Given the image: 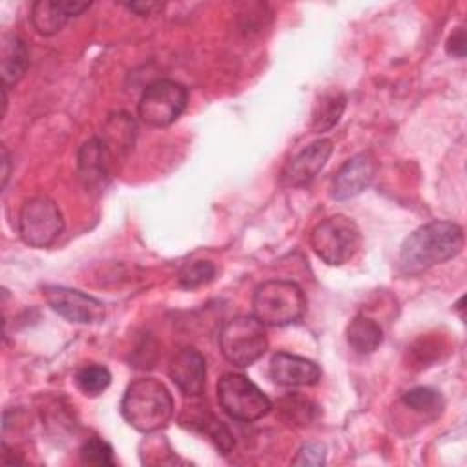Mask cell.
Segmentation results:
<instances>
[{
  "label": "cell",
  "instance_id": "obj_25",
  "mask_svg": "<svg viewBox=\"0 0 467 467\" xmlns=\"http://www.w3.org/2000/svg\"><path fill=\"white\" fill-rule=\"evenodd\" d=\"M292 463L294 465H312V467L323 465L325 463V447L321 443H306L297 451Z\"/></svg>",
  "mask_w": 467,
  "mask_h": 467
},
{
  "label": "cell",
  "instance_id": "obj_16",
  "mask_svg": "<svg viewBox=\"0 0 467 467\" xmlns=\"http://www.w3.org/2000/svg\"><path fill=\"white\" fill-rule=\"evenodd\" d=\"M29 66L26 42L16 35H7L2 40V80L4 88L16 84Z\"/></svg>",
  "mask_w": 467,
  "mask_h": 467
},
{
  "label": "cell",
  "instance_id": "obj_14",
  "mask_svg": "<svg viewBox=\"0 0 467 467\" xmlns=\"http://www.w3.org/2000/svg\"><path fill=\"white\" fill-rule=\"evenodd\" d=\"M89 5L91 2L80 0H38L31 7V24L40 35L51 36L58 33L69 18L89 9Z\"/></svg>",
  "mask_w": 467,
  "mask_h": 467
},
{
  "label": "cell",
  "instance_id": "obj_6",
  "mask_svg": "<svg viewBox=\"0 0 467 467\" xmlns=\"http://www.w3.org/2000/svg\"><path fill=\"white\" fill-rule=\"evenodd\" d=\"M217 400L221 409L237 421H255L272 409L266 394L237 372L221 376L217 381Z\"/></svg>",
  "mask_w": 467,
  "mask_h": 467
},
{
  "label": "cell",
  "instance_id": "obj_23",
  "mask_svg": "<svg viewBox=\"0 0 467 467\" xmlns=\"http://www.w3.org/2000/svg\"><path fill=\"white\" fill-rule=\"evenodd\" d=\"M401 401L405 407L416 410V412H438L443 407L441 394L431 387H416L403 394Z\"/></svg>",
  "mask_w": 467,
  "mask_h": 467
},
{
  "label": "cell",
  "instance_id": "obj_15",
  "mask_svg": "<svg viewBox=\"0 0 467 467\" xmlns=\"http://www.w3.org/2000/svg\"><path fill=\"white\" fill-rule=\"evenodd\" d=\"M113 153L102 139H89L78 150V173L86 188L102 186L108 182L111 173Z\"/></svg>",
  "mask_w": 467,
  "mask_h": 467
},
{
  "label": "cell",
  "instance_id": "obj_18",
  "mask_svg": "<svg viewBox=\"0 0 467 467\" xmlns=\"http://www.w3.org/2000/svg\"><path fill=\"white\" fill-rule=\"evenodd\" d=\"M182 425H188L192 429H197L201 432H204L212 441L213 445L221 451V454H228L232 449H234V436L232 432L228 431V427L217 420L210 410H199L197 414L190 416L188 420H181Z\"/></svg>",
  "mask_w": 467,
  "mask_h": 467
},
{
  "label": "cell",
  "instance_id": "obj_10",
  "mask_svg": "<svg viewBox=\"0 0 467 467\" xmlns=\"http://www.w3.org/2000/svg\"><path fill=\"white\" fill-rule=\"evenodd\" d=\"M332 153V142L328 139H319L310 146L296 153L281 170L279 182L285 188H299L308 184L327 164Z\"/></svg>",
  "mask_w": 467,
  "mask_h": 467
},
{
  "label": "cell",
  "instance_id": "obj_27",
  "mask_svg": "<svg viewBox=\"0 0 467 467\" xmlns=\"http://www.w3.org/2000/svg\"><path fill=\"white\" fill-rule=\"evenodd\" d=\"M126 7L131 9V11H135V13L140 15V16H148V15H151L153 11L161 9L162 4H157V2H131V4H126Z\"/></svg>",
  "mask_w": 467,
  "mask_h": 467
},
{
  "label": "cell",
  "instance_id": "obj_1",
  "mask_svg": "<svg viewBox=\"0 0 467 467\" xmlns=\"http://www.w3.org/2000/svg\"><path fill=\"white\" fill-rule=\"evenodd\" d=\"M463 248V230L451 221H432L416 228L401 244L398 266L405 275H418L456 257Z\"/></svg>",
  "mask_w": 467,
  "mask_h": 467
},
{
  "label": "cell",
  "instance_id": "obj_22",
  "mask_svg": "<svg viewBox=\"0 0 467 467\" xmlns=\"http://www.w3.org/2000/svg\"><path fill=\"white\" fill-rule=\"evenodd\" d=\"M215 265L212 261H192L186 263L179 274H177V283L182 288H199L206 283H210L215 277Z\"/></svg>",
  "mask_w": 467,
  "mask_h": 467
},
{
  "label": "cell",
  "instance_id": "obj_4",
  "mask_svg": "<svg viewBox=\"0 0 467 467\" xmlns=\"http://www.w3.org/2000/svg\"><path fill=\"white\" fill-rule=\"evenodd\" d=\"M219 347L228 363L250 367L268 348L265 325L255 316H235L219 332Z\"/></svg>",
  "mask_w": 467,
  "mask_h": 467
},
{
  "label": "cell",
  "instance_id": "obj_21",
  "mask_svg": "<svg viewBox=\"0 0 467 467\" xmlns=\"http://www.w3.org/2000/svg\"><path fill=\"white\" fill-rule=\"evenodd\" d=\"M316 405L299 396V394H288L279 400V412L281 418L290 425H306L316 416Z\"/></svg>",
  "mask_w": 467,
  "mask_h": 467
},
{
  "label": "cell",
  "instance_id": "obj_19",
  "mask_svg": "<svg viewBox=\"0 0 467 467\" xmlns=\"http://www.w3.org/2000/svg\"><path fill=\"white\" fill-rule=\"evenodd\" d=\"M345 106H347V97L339 91L321 95V99L316 102L312 111V130L319 133L330 130L339 120Z\"/></svg>",
  "mask_w": 467,
  "mask_h": 467
},
{
  "label": "cell",
  "instance_id": "obj_2",
  "mask_svg": "<svg viewBox=\"0 0 467 467\" xmlns=\"http://www.w3.org/2000/svg\"><path fill=\"white\" fill-rule=\"evenodd\" d=\"M122 418L140 432L162 429L173 416V400L164 383L140 378L128 385L120 401Z\"/></svg>",
  "mask_w": 467,
  "mask_h": 467
},
{
  "label": "cell",
  "instance_id": "obj_5",
  "mask_svg": "<svg viewBox=\"0 0 467 467\" xmlns=\"http://www.w3.org/2000/svg\"><path fill=\"white\" fill-rule=\"evenodd\" d=\"M359 228L345 215H332L323 219L310 234V246L314 254L330 266H339L354 257L359 248Z\"/></svg>",
  "mask_w": 467,
  "mask_h": 467
},
{
  "label": "cell",
  "instance_id": "obj_20",
  "mask_svg": "<svg viewBox=\"0 0 467 467\" xmlns=\"http://www.w3.org/2000/svg\"><path fill=\"white\" fill-rule=\"evenodd\" d=\"M75 383L80 392L86 396H99L102 394L109 383H111V374L104 365H84L77 370L75 374Z\"/></svg>",
  "mask_w": 467,
  "mask_h": 467
},
{
  "label": "cell",
  "instance_id": "obj_26",
  "mask_svg": "<svg viewBox=\"0 0 467 467\" xmlns=\"http://www.w3.org/2000/svg\"><path fill=\"white\" fill-rule=\"evenodd\" d=\"M445 49L449 55L456 57V58H463L465 57V51H467V36H465V27L460 26L456 27L451 36L447 38V44H445Z\"/></svg>",
  "mask_w": 467,
  "mask_h": 467
},
{
  "label": "cell",
  "instance_id": "obj_8",
  "mask_svg": "<svg viewBox=\"0 0 467 467\" xmlns=\"http://www.w3.org/2000/svg\"><path fill=\"white\" fill-rule=\"evenodd\" d=\"M188 91L175 80H155L151 82L139 99V117L155 128L170 126L186 109Z\"/></svg>",
  "mask_w": 467,
  "mask_h": 467
},
{
  "label": "cell",
  "instance_id": "obj_7",
  "mask_svg": "<svg viewBox=\"0 0 467 467\" xmlns=\"http://www.w3.org/2000/svg\"><path fill=\"white\" fill-rule=\"evenodd\" d=\"M64 230V217L58 204L46 197L27 199L18 213L20 239L33 248H46L57 241Z\"/></svg>",
  "mask_w": 467,
  "mask_h": 467
},
{
  "label": "cell",
  "instance_id": "obj_9",
  "mask_svg": "<svg viewBox=\"0 0 467 467\" xmlns=\"http://www.w3.org/2000/svg\"><path fill=\"white\" fill-rule=\"evenodd\" d=\"M44 297L58 316L71 323L93 325L100 323L106 316L102 301L75 288L49 285L44 286Z\"/></svg>",
  "mask_w": 467,
  "mask_h": 467
},
{
  "label": "cell",
  "instance_id": "obj_3",
  "mask_svg": "<svg viewBox=\"0 0 467 467\" xmlns=\"http://www.w3.org/2000/svg\"><path fill=\"white\" fill-rule=\"evenodd\" d=\"M254 316L268 327H285L303 317L306 297L303 290L285 279H272L259 285L252 297Z\"/></svg>",
  "mask_w": 467,
  "mask_h": 467
},
{
  "label": "cell",
  "instance_id": "obj_28",
  "mask_svg": "<svg viewBox=\"0 0 467 467\" xmlns=\"http://www.w3.org/2000/svg\"><path fill=\"white\" fill-rule=\"evenodd\" d=\"M2 188H5L7 184V179H9V166H11V161H9V153L5 148H2Z\"/></svg>",
  "mask_w": 467,
  "mask_h": 467
},
{
  "label": "cell",
  "instance_id": "obj_13",
  "mask_svg": "<svg viewBox=\"0 0 467 467\" xmlns=\"http://www.w3.org/2000/svg\"><path fill=\"white\" fill-rule=\"evenodd\" d=\"M268 374L272 381L283 387H308L321 379V368L317 363L290 352L274 354Z\"/></svg>",
  "mask_w": 467,
  "mask_h": 467
},
{
  "label": "cell",
  "instance_id": "obj_12",
  "mask_svg": "<svg viewBox=\"0 0 467 467\" xmlns=\"http://www.w3.org/2000/svg\"><path fill=\"white\" fill-rule=\"evenodd\" d=\"M168 376L184 396H201L206 385V361L193 347H184L170 359Z\"/></svg>",
  "mask_w": 467,
  "mask_h": 467
},
{
  "label": "cell",
  "instance_id": "obj_11",
  "mask_svg": "<svg viewBox=\"0 0 467 467\" xmlns=\"http://www.w3.org/2000/svg\"><path fill=\"white\" fill-rule=\"evenodd\" d=\"M378 164L370 151H361L336 171L332 179V197L336 201H347L365 192L374 181Z\"/></svg>",
  "mask_w": 467,
  "mask_h": 467
},
{
  "label": "cell",
  "instance_id": "obj_17",
  "mask_svg": "<svg viewBox=\"0 0 467 467\" xmlns=\"http://www.w3.org/2000/svg\"><path fill=\"white\" fill-rule=\"evenodd\" d=\"M383 341L379 323L367 316H356L347 327V343L356 354H372Z\"/></svg>",
  "mask_w": 467,
  "mask_h": 467
},
{
  "label": "cell",
  "instance_id": "obj_24",
  "mask_svg": "<svg viewBox=\"0 0 467 467\" xmlns=\"http://www.w3.org/2000/svg\"><path fill=\"white\" fill-rule=\"evenodd\" d=\"M80 458L84 463L95 465V467H106L113 465V449L108 441L102 438H88L80 447Z\"/></svg>",
  "mask_w": 467,
  "mask_h": 467
}]
</instances>
